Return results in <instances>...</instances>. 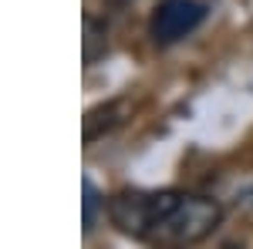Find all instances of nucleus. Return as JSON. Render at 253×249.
<instances>
[{
    "instance_id": "obj_1",
    "label": "nucleus",
    "mask_w": 253,
    "mask_h": 249,
    "mask_svg": "<svg viewBox=\"0 0 253 249\" xmlns=\"http://www.w3.org/2000/svg\"><path fill=\"white\" fill-rule=\"evenodd\" d=\"M108 219L132 239H145L162 249H186L216 232L223 222V206L210 195L182 189L118 192L108 202Z\"/></svg>"
},
{
    "instance_id": "obj_2",
    "label": "nucleus",
    "mask_w": 253,
    "mask_h": 249,
    "mask_svg": "<svg viewBox=\"0 0 253 249\" xmlns=\"http://www.w3.org/2000/svg\"><path fill=\"white\" fill-rule=\"evenodd\" d=\"M206 17H210L206 0H162L149 17V37L159 47H169L175 40L189 37Z\"/></svg>"
},
{
    "instance_id": "obj_3",
    "label": "nucleus",
    "mask_w": 253,
    "mask_h": 249,
    "mask_svg": "<svg viewBox=\"0 0 253 249\" xmlns=\"http://www.w3.org/2000/svg\"><path fill=\"white\" fill-rule=\"evenodd\" d=\"M122 121V105H101L95 111H88L84 118V142H95L101 132H112Z\"/></svg>"
},
{
    "instance_id": "obj_4",
    "label": "nucleus",
    "mask_w": 253,
    "mask_h": 249,
    "mask_svg": "<svg viewBox=\"0 0 253 249\" xmlns=\"http://www.w3.org/2000/svg\"><path fill=\"white\" fill-rule=\"evenodd\" d=\"M108 51V27L105 20L84 17V64H95Z\"/></svg>"
},
{
    "instance_id": "obj_5",
    "label": "nucleus",
    "mask_w": 253,
    "mask_h": 249,
    "mask_svg": "<svg viewBox=\"0 0 253 249\" xmlns=\"http://www.w3.org/2000/svg\"><path fill=\"white\" fill-rule=\"evenodd\" d=\"M101 209H105L101 192L95 189L91 178H84V185H81V229H84V236H91V229L98 226V212Z\"/></svg>"
}]
</instances>
